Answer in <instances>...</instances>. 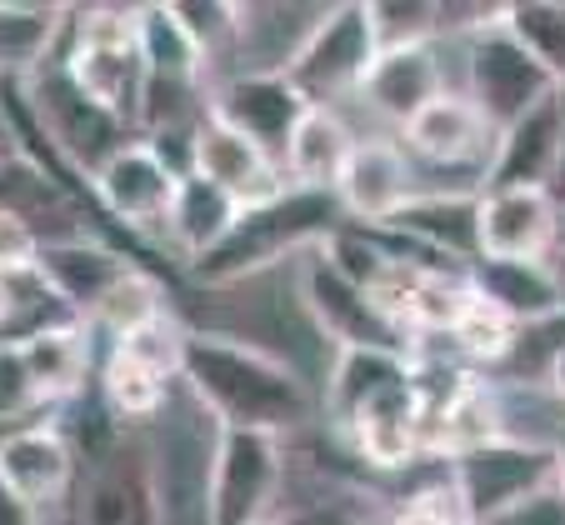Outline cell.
I'll return each instance as SVG.
<instances>
[{
	"label": "cell",
	"instance_id": "27",
	"mask_svg": "<svg viewBox=\"0 0 565 525\" xmlns=\"http://www.w3.org/2000/svg\"><path fill=\"white\" fill-rule=\"evenodd\" d=\"M140 55H146V71L156 81H181V86H195L211 65L181 25L175 6H140Z\"/></svg>",
	"mask_w": 565,
	"mask_h": 525
},
{
	"label": "cell",
	"instance_id": "34",
	"mask_svg": "<svg viewBox=\"0 0 565 525\" xmlns=\"http://www.w3.org/2000/svg\"><path fill=\"white\" fill-rule=\"evenodd\" d=\"M511 31L541 55L565 96V6H511Z\"/></svg>",
	"mask_w": 565,
	"mask_h": 525
},
{
	"label": "cell",
	"instance_id": "42",
	"mask_svg": "<svg viewBox=\"0 0 565 525\" xmlns=\"http://www.w3.org/2000/svg\"><path fill=\"white\" fill-rule=\"evenodd\" d=\"M555 256L565 260V205H561V225H555Z\"/></svg>",
	"mask_w": 565,
	"mask_h": 525
},
{
	"label": "cell",
	"instance_id": "24",
	"mask_svg": "<svg viewBox=\"0 0 565 525\" xmlns=\"http://www.w3.org/2000/svg\"><path fill=\"white\" fill-rule=\"evenodd\" d=\"M355 446L365 450V461L375 465H406L426 440H420V381H401V386L381 390L375 400H365L351 420Z\"/></svg>",
	"mask_w": 565,
	"mask_h": 525
},
{
	"label": "cell",
	"instance_id": "38",
	"mask_svg": "<svg viewBox=\"0 0 565 525\" xmlns=\"http://www.w3.org/2000/svg\"><path fill=\"white\" fill-rule=\"evenodd\" d=\"M486 525H565V485H545L541 495H531V501L511 505L505 515H495V521Z\"/></svg>",
	"mask_w": 565,
	"mask_h": 525
},
{
	"label": "cell",
	"instance_id": "20",
	"mask_svg": "<svg viewBox=\"0 0 565 525\" xmlns=\"http://www.w3.org/2000/svg\"><path fill=\"white\" fill-rule=\"evenodd\" d=\"M81 321L86 315L45 280L41 260L0 270V345H31L55 331H81Z\"/></svg>",
	"mask_w": 565,
	"mask_h": 525
},
{
	"label": "cell",
	"instance_id": "44",
	"mask_svg": "<svg viewBox=\"0 0 565 525\" xmlns=\"http://www.w3.org/2000/svg\"><path fill=\"white\" fill-rule=\"evenodd\" d=\"M296 525H316V521H296Z\"/></svg>",
	"mask_w": 565,
	"mask_h": 525
},
{
	"label": "cell",
	"instance_id": "35",
	"mask_svg": "<svg viewBox=\"0 0 565 525\" xmlns=\"http://www.w3.org/2000/svg\"><path fill=\"white\" fill-rule=\"evenodd\" d=\"M395 525H476V515H470L460 485L446 475V481L420 485L411 501H401V511H395Z\"/></svg>",
	"mask_w": 565,
	"mask_h": 525
},
{
	"label": "cell",
	"instance_id": "39",
	"mask_svg": "<svg viewBox=\"0 0 565 525\" xmlns=\"http://www.w3.org/2000/svg\"><path fill=\"white\" fill-rule=\"evenodd\" d=\"M0 525H35V511L11 491L6 475H0Z\"/></svg>",
	"mask_w": 565,
	"mask_h": 525
},
{
	"label": "cell",
	"instance_id": "2",
	"mask_svg": "<svg viewBox=\"0 0 565 525\" xmlns=\"http://www.w3.org/2000/svg\"><path fill=\"white\" fill-rule=\"evenodd\" d=\"M341 225H345V205L335 191H300V185H290L276 201L241 211L235 231L211 256L195 260L191 276L215 280V286H221V280H241V276H250V270H266L270 260L290 256L296 246L331 240Z\"/></svg>",
	"mask_w": 565,
	"mask_h": 525
},
{
	"label": "cell",
	"instance_id": "7",
	"mask_svg": "<svg viewBox=\"0 0 565 525\" xmlns=\"http://www.w3.org/2000/svg\"><path fill=\"white\" fill-rule=\"evenodd\" d=\"M25 100H31V110L41 116L45 136L55 140V150H61L75 171L96 175L116 150L130 146L126 120H120L116 110L100 106L96 96H86V90L75 86V75L65 71V65L45 71V81H35V86L25 90Z\"/></svg>",
	"mask_w": 565,
	"mask_h": 525
},
{
	"label": "cell",
	"instance_id": "1",
	"mask_svg": "<svg viewBox=\"0 0 565 525\" xmlns=\"http://www.w3.org/2000/svg\"><path fill=\"white\" fill-rule=\"evenodd\" d=\"M181 381L221 430L286 436L310 416L306 381L286 361L225 335H185Z\"/></svg>",
	"mask_w": 565,
	"mask_h": 525
},
{
	"label": "cell",
	"instance_id": "30",
	"mask_svg": "<svg viewBox=\"0 0 565 525\" xmlns=\"http://www.w3.org/2000/svg\"><path fill=\"white\" fill-rule=\"evenodd\" d=\"M21 351H25V365H31L45 406L81 396V386H86V341H81V331L41 335V341L21 345Z\"/></svg>",
	"mask_w": 565,
	"mask_h": 525
},
{
	"label": "cell",
	"instance_id": "40",
	"mask_svg": "<svg viewBox=\"0 0 565 525\" xmlns=\"http://www.w3.org/2000/svg\"><path fill=\"white\" fill-rule=\"evenodd\" d=\"M545 386H551V396L565 406V351L551 361V371H545Z\"/></svg>",
	"mask_w": 565,
	"mask_h": 525
},
{
	"label": "cell",
	"instance_id": "32",
	"mask_svg": "<svg viewBox=\"0 0 565 525\" xmlns=\"http://www.w3.org/2000/svg\"><path fill=\"white\" fill-rule=\"evenodd\" d=\"M166 375L150 371V365H140L136 355L126 351H110L106 361V375H100V396H106V406L116 410V416H156L160 406H166Z\"/></svg>",
	"mask_w": 565,
	"mask_h": 525
},
{
	"label": "cell",
	"instance_id": "21",
	"mask_svg": "<svg viewBox=\"0 0 565 525\" xmlns=\"http://www.w3.org/2000/svg\"><path fill=\"white\" fill-rule=\"evenodd\" d=\"M361 96L371 100V110H381L395 126H411L430 100L446 96V75H440L436 45H411V51H381L365 75Z\"/></svg>",
	"mask_w": 565,
	"mask_h": 525
},
{
	"label": "cell",
	"instance_id": "36",
	"mask_svg": "<svg viewBox=\"0 0 565 525\" xmlns=\"http://www.w3.org/2000/svg\"><path fill=\"white\" fill-rule=\"evenodd\" d=\"M41 406L45 396L35 386L31 365H25V351L21 345H0V426H15V420H25Z\"/></svg>",
	"mask_w": 565,
	"mask_h": 525
},
{
	"label": "cell",
	"instance_id": "18",
	"mask_svg": "<svg viewBox=\"0 0 565 525\" xmlns=\"http://www.w3.org/2000/svg\"><path fill=\"white\" fill-rule=\"evenodd\" d=\"M86 525H160V495L150 450L120 440L90 475Z\"/></svg>",
	"mask_w": 565,
	"mask_h": 525
},
{
	"label": "cell",
	"instance_id": "19",
	"mask_svg": "<svg viewBox=\"0 0 565 525\" xmlns=\"http://www.w3.org/2000/svg\"><path fill=\"white\" fill-rule=\"evenodd\" d=\"M391 231L470 270L480 260V191H420Z\"/></svg>",
	"mask_w": 565,
	"mask_h": 525
},
{
	"label": "cell",
	"instance_id": "43",
	"mask_svg": "<svg viewBox=\"0 0 565 525\" xmlns=\"http://www.w3.org/2000/svg\"><path fill=\"white\" fill-rule=\"evenodd\" d=\"M555 450H561V485H565V436L555 440Z\"/></svg>",
	"mask_w": 565,
	"mask_h": 525
},
{
	"label": "cell",
	"instance_id": "16",
	"mask_svg": "<svg viewBox=\"0 0 565 525\" xmlns=\"http://www.w3.org/2000/svg\"><path fill=\"white\" fill-rule=\"evenodd\" d=\"M561 205L551 191H480V256L551 260Z\"/></svg>",
	"mask_w": 565,
	"mask_h": 525
},
{
	"label": "cell",
	"instance_id": "11",
	"mask_svg": "<svg viewBox=\"0 0 565 525\" xmlns=\"http://www.w3.org/2000/svg\"><path fill=\"white\" fill-rule=\"evenodd\" d=\"M96 195L106 205V215L116 225H130V231H166L171 225V205H175V191L181 181L171 175V165L156 156L150 140H130L126 150H116L96 175Z\"/></svg>",
	"mask_w": 565,
	"mask_h": 525
},
{
	"label": "cell",
	"instance_id": "23",
	"mask_svg": "<svg viewBox=\"0 0 565 525\" xmlns=\"http://www.w3.org/2000/svg\"><path fill=\"white\" fill-rule=\"evenodd\" d=\"M41 270L45 280H51L55 290H61L65 300H71L81 315H90L100 306V300L110 296V286H116L126 270H136V260L126 256V250L106 246V240H45L41 246ZM146 270V266H140Z\"/></svg>",
	"mask_w": 565,
	"mask_h": 525
},
{
	"label": "cell",
	"instance_id": "15",
	"mask_svg": "<svg viewBox=\"0 0 565 525\" xmlns=\"http://www.w3.org/2000/svg\"><path fill=\"white\" fill-rule=\"evenodd\" d=\"M420 191H426L420 185V165L411 161L406 146H395V140H361L335 195H341L345 215H355L361 225H391Z\"/></svg>",
	"mask_w": 565,
	"mask_h": 525
},
{
	"label": "cell",
	"instance_id": "31",
	"mask_svg": "<svg viewBox=\"0 0 565 525\" xmlns=\"http://www.w3.org/2000/svg\"><path fill=\"white\" fill-rule=\"evenodd\" d=\"M90 315H96V321L106 325L116 341H126V335H136L140 325H150V321H160V315H166V286H160L150 270L136 266V270H126V276L110 286V296L100 300Z\"/></svg>",
	"mask_w": 565,
	"mask_h": 525
},
{
	"label": "cell",
	"instance_id": "33",
	"mask_svg": "<svg viewBox=\"0 0 565 525\" xmlns=\"http://www.w3.org/2000/svg\"><path fill=\"white\" fill-rule=\"evenodd\" d=\"M375 45L381 51H411V45L440 41V6H416V0H381L371 6Z\"/></svg>",
	"mask_w": 565,
	"mask_h": 525
},
{
	"label": "cell",
	"instance_id": "5",
	"mask_svg": "<svg viewBox=\"0 0 565 525\" xmlns=\"http://www.w3.org/2000/svg\"><path fill=\"white\" fill-rule=\"evenodd\" d=\"M450 481L460 485L476 525H486V521H495V515H505L511 505L531 501L545 485L561 481V450L545 446V440L511 436V430H505L491 446H476V450H466V456H456Z\"/></svg>",
	"mask_w": 565,
	"mask_h": 525
},
{
	"label": "cell",
	"instance_id": "28",
	"mask_svg": "<svg viewBox=\"0 0 565 525\" xmlns=\"http://www.w3.org/2000/svg\"><path fill=\"white\" fill-rule=\"evenodd\" d=\"M411 375H416L411 355L341 351V355H335V371H331V410L341 420H351L365 400H375L381 390L401 386V381H411Z\"/></svg>",
	"mask_w": 565,
	"mask_h": 525
},
{
	"label": "cell",
	"instance_id": "14",
	"mask_svg": "<svg viewBox=\"0 0 565 525\" xmlns=\"http://www.w3.org/2000/svg\"><path fill=\"white\" fill-rule=\"evenodd\" d=\"M565 156V96H551L501 130L480 191H551Z\"/></svg>",
	"mask_w": 565,
	"mask_h": 525
},
{
	"label": "cell",
	"instance_id": "17",
	"mask_svg": "<svg viewBox=\"0 0 565 525\" xmlns=\"http://www.w3.org/2000/svg\"><path fill=\"white\" fill-rule=\"evenodd\" d=\"M71 471H75L71 436L55 426H15L0 440V475L11 481V491L35 515L61 501L65 485H71Z\"/></svg>",
	"mask_w": 565,
	"mask_h": 525
},
{
	"label": "cell",
	"instance_id": "22",
	"mask_svg": "<svg viewBox=\"0 0 565 525\" xmlns=\"http://www.w3.org/2000/svg\"><path fill=\"white\" fill-rule=\"evenodd\" d=\"M466 280L486 306H495V311L515 325H531L565 306V290H561V280H555L551 260H486L480 256L476 266L466 270Z\"/></svg>",
	"mask_w": 565,
	"mask_h": 525
},
{
	"label": "cell",
	"instance_id": "3",
	"mask_svg": "<svg viewBox=\"0 0 565 525\" xmlns=\"http://www.w3.org/2000/svg\"><path fill=\"white\" fill-rule=\"evenodd\" d=\"M65 71L86 96H96L126 126H136L150 86L146 55H140V11H126V6L81 11V35L65 55Z\"/></svg>",
	"mask_w": 565,
	"mask_h": 525
},
{
	"label": "cell",
	"instance_id": "26",
	"mask_svg": "<svg viewBox=\"0 0 565 525\" xmlns=\"http://www.w3.org/2000/svg\"><path fill=\"white\" fill-rule=\"evenodd\" d=\"M241 211L246 205H235L225 191H215L211 181H201V175H191V181H181V191H175V205H171V225H166V236L175 240V246L185 250V260H201L211 256L215 246H221L225 236L235 231V221H241Z\"/></svg>",
	"mask_w": 565,
	"mask_h": 525
},
{
	"label": "cell",
	"instance_id": "13",
	"mask_svg": "<svg viewBox=\"0 0 565 525\" xmlns=\"http://www.w3.org/2000/svg\"><path fill=\"white\" fill-rule=\"evenodd\" d=\"M195 175L211 181L215 191H225L235 205H266L280 191H290L280 161H270L256 140H246L241 130H231L221 116L205 110L195 120Z\"/></svg>",
	"mask_w": 565,
	"mask_h": 525
},
{
	"label": "cell",
	"instance_id": "9",
	"mask_svg": "<svg viewBox=\"0 0 565 525\" xmlns=\"http://www.w3.org/2000/svg\"><path fill=\"white\" fill-rule=\"evenodd\" d=\"M306 300H310V315L326 325V335H331L341 351L411 355V345H416V335H411L406 325H395L365 286L341 276V270L331 266V256H320L316 266H310Z\"/></svg>",
	"mask_w": 565,
	"mask_h": 525
},
{
	"label": "cell",
	"instance_id": "41",
	"mask_svg": "<svg viewBox=\"0 0 565 525\" xmlns=\"http://www.w3.org/2000/svg\"><path fill=\"white\" fill-rule=\"evenodd\" d=\"M555 205H565V156H561V171H555V185H551Z\"/></svg>",
	"mask_w": 565,
	"mask_h": 525
},
{
	"label": "cell",
	"instance_id": "4",
	"mask_svg": "<svg viewBox=\"0 0 565 525\" xmlns=\"http://www.w3.org/2000/svg\"><path fill=\"white\" fill-rule=\"evenodd\" d=\"M466 96L476 100L480 116L491 120L495 130L515 126L535 106L561 96L545 61L511 31V11H505V21L486 25L480 35L466 41Z\"/></svg>",
	"mask_w": 565,
	"mask_h": 525
},
{
	"label": "cell",
	"instance_id": "8",
	"mask_svg": "<svg viewBox=\"0 0 565 525\" xmlns=\"http://www.w3.org/2000/svg\"><path fill=\"white\" fill-rule=\"evenodd\" d=\"M280 495V440L260 430H221L211 461L205 525H270Z\"/></svg>",
	"mask_w": 565,
	"mask_h": 525
},
{
	"label": "cell",
	"instance_id": "12",
	"mask_svg": "<svg viewBox=\"0 0 565 525\" xmlns=\"http://www.w3.org/2000/svg\"><path fill=\"white\" fill-rule=\"evenodd\" d=\"M495 140L501 130L491 120L480 116V106L466 96V90H446L440 100H430L411 126H401V146L411 150V161L416 165H476L480 171V185H486V165L495 156Z\"/></svg>",
	"mask_w": 565,
	"mask_h": 525
},
{
	"label": "cell",
	"instance_id": "10",
	"mask_svg": "<svg viewBox=\"0 0 565 525\" xmlns=\"http://www.w3.org/2000/svg\"><path fill=\"white\" fill-rule=\"evenodd\" d=\"M310 100L290 86L286 75H231L211 96V116H221L231 130L256 140L270 161H286L300 120L310 116Z\"/></svg>",
	"mask_w": 565,
	"mask_h": 525
},
{
	"label": "cell",
	"instance_id": "6",
	"mask_svg": "<svg viewBox=\"0 0 565 525\" xmlns=\"http://www.w3.org/2000/svg\"><path fill=\"white\" fill-rule=\"evenodd\" d=\"M375 55H381V45H375L371 6H331L316 35L306 41V51L296 55V65L286 71V81L310 106L331 110V100L361 96Z\"/></svg>",
	"mask_w": 565,
	"mask_h": 525
},
{
	"label": "cell",
	"instance_id": "37",
	"mask_svg": "<svg viewBox=\"0 0 565 525\" xmlns=\"http://www.w3.org/2000/svg\"><path fill=\"white\" fill-rule=\"evenodd\" d=\"M41 246H45V240L35 236V225L25 221V211L0 205V270L35 266V260H41Z\"/></svg>",
	"mask_w": 565,
	"mask_h": 525
},
{
	"label": "cell",
	"instance_id": "29",
	"mask_svg": "<svg viewBox=\"0 0 565 525\" xmlns=\"http://www.w3.org/2000/svg\"><path fill=\"white\" fill-rule=\"evenodd\" d=\"M65 15L55 6H0V81L35 71L55 45Z\"/></svg>",
	"mask_w": 565,
	"mask_h": 525
},
{
	"label": "cell",
	"instance_id": "25",
	"mask_svg": "<svg viewBox=\"0 0 565 525\" xmlns=\"http://www.w3.org/2000/svg\"><path fill=\"white\" fill-rule=\"evenodd\" d=\"M355 146H361V140L351 136V126H345L335 110L316 106L300 120L280 171H286V181L300 185V191H341V175H345V165H351Z\"/></svg>",
	"mask_w": 565,
	"mask_h": 525
}]
</instances>
